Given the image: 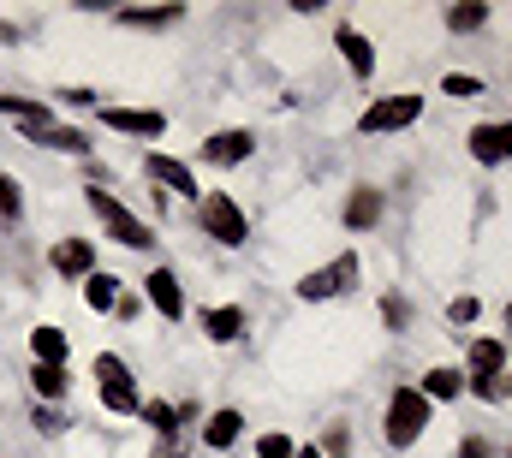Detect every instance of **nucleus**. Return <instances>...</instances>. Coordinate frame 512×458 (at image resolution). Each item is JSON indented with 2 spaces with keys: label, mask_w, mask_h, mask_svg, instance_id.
I'll use <instances>...</instances> for the list:
<instances>
[{
  "label": "nucleus",
  "mask_w": 512,
  "mask_h": 458,
  "mask_svg": "<svg viewBox=\"0 0 512 458\" xmlns=\"http://www.w3.org/2000/svg\"><path fill=\"white\" fill-rule=\"evenodd\" d=\"M114 292H120V280H108V274H90V280H84L90 310H114Z\"/></svg>",
  "instance_id": "5701e85b"
},
{
  "label": "nucleus",
  "mask_w": 512,
  "mask_h": 458,
  "mask_svg": "<svg viewBox=\"0 0 512 458\" xmlns=\"http://www.w3.org/2000/svg\"><path fill=\"white\" fill-rule=\"evenodd\" d=\"M203 334H209V340H239V334H245V310H233V304H227V310H203Z\"/></svg>",
  "instance_id": "ddd939ff"
},
{
  "label": "nucleus",
  "mask_w": 512,
  "mask_h": 458,
  "mask_svg": "<svg viewBox=\"0 0 512 458\" xmlns=\"http://www.w3.org/2000/svg\"><path fill=\"white\" fill-rule=\"evenodd\" d=\"M352 280H358V256H334L328 268H316V274L298 280V298H334V292H346Z\"/></svg>",
  "instance_id": "20e7f679"
},
{
  "label": "nucleus",
  "mask_w": 512,
  "mask_h": 458,
  "mask_svg": "<svg viewBox=\"0 0 512 458\" xmlns=\"http://www.w3.org/2000/svg\"><path fill=\"white\" fill-rule=\"evenodd\" d=\"M102 119H108L114 131H131V137H161V131H167V119L149 114V108H108Z\"/></svg>",
  "instance_id": "9d476101"
},
{
  "label": "nucleus",
  "mask_w": 512,
  "mask_h": 458,
  "mask_svg": "<svg viewBox=\"0 0 512 458\" xmlns=\"http://www.w3.org/2000/svg\"><path fill=\"white\" fill-rule=\"evenodd\" d=\"M90 209H96V221L114 232V238H120L126 250H149V244H155V238H149V227H143V221L131 215L120 197H108V191H96V185H90Z\"/></svg>",
  "instance_id": "f257e3e1"
},
{
  "label": "nucleus",
  "mask_w": 512,
  "mask_h": 458,
  "mask_svg": "<svg viewBox=\"0 0 512 458\" xmlns=\"http://www.w3.org/2000/svg\"><path fill=\"white\" fill-rule=\"evenodd\" d=\"M477 90H483V84H477V78H465V72H453V78H447V96H477Z\"/></svg>",
  "instance_id": "c756f323"
},
{
  "label": "nucleus",
  "mask_w": 512,
  "mask_h": 458,
  "mask_svg": "<svg viewBox=\"0 0 512 458\" xmlns=\"http://www.w3.org/2000/svg\"><path fill=\"white\" fill-rule=\"evenodd\" d=\"M471 393L477 399H501V375H471Z\"/></svg>",
  "instance_id": "c85d7f7f"
},
{
  "label": "nucleus",
  "mask_w": 512,
  "mask_h": 458,
  "mask_svg": "<svg viewBox=\"0 0 512 458\" xmlns=\"http://www.w3.org/2000/svg\"><path fill=\"white\" fill-rule=\"evenodd\" d=\"M483 18H489V6H477V0H471V6H453V12H447V30H477Z\"/></svg>",
  "instance_id": "393cba45"
},
{
  "label": "nucleus",
  "mask_w": 512,
  "mask_h": 458,
  "mask_svg": "<svg viewBox=\"0 0 512 458\" xmlns=\"http://www.w3.org/2000/svg\"><path fill=\"white\" fill-rule=\"evenodd\" d=\"M340 54H346V66H352L358 78H370V72H376V54H370V42H364V36H358L352 24L340 30Z\"/></svg>",
  "instance_id": "2eb2a0df"
},
{
  "label": "nucleus",
  "mask_w": 512,
  "mask_h": 458,
  "mask_svg": "<svg viewBox=\"0 0 512 458\" xmlns=\"http://www.w3.org/2000/svg\"><path fill=\"white\" fill-rule=\"evenodd\" d=\"M459 387H465L459 369H429V375H423V399H453Z\"/></svg>",
  "instance_id": "4be33fe9"
},
{
  "label": "nucleus",
  "mask_w": 512,
  "mask_h": 458,
  "mask_svg": "<svg viewBox=\"0 0 512 458\" xmlns=\"http://www.w3.org/2000/svg\"><path fill=\"white\" fill-rule=\"evenodd\" d=\"M239 429H245V417H239V411H215V417H209V429H203V441H209V447H233V441H239Z\"/></svg>",
  "instance_id": "a211bd4d"
},
{
  "label": "nucleus",
  "mask_w": 512,
  "mask_h": 458,
  "mask_svg": "<svg viewBox=\"0 0 512 458\" xmlns=\"http://www.w3.org/2000/svg\"><path fill=\"white\" fill-rule=\"evenodd\" d=\"M382 316H387V322H393V328H405V322H411V310H405L399 298H387V304H382Z\"/></svg>",
  "instance_id": "7c9ffc66"
},
{
  "label": "nucleus",
  "mask_w": 512,
  "mask_h": 458,
  "mask_svg": "<svg viewBox=\"0 0 512 458\" xmlns=\"http://www.w3.org/2000/svg\"><path fill=\"white\" fill-rule=\"evenodd\" d=\"M30 131V143H42V149H66V155H84L90 143H84V131H72V125H24Z\"/></svg>",
  "instance_id": "f8f14e48"
},
{
  "label": "nucleus",
  "mask_w": 512,
  "mask_h": 458,
  "mask_svg": "<svg viewBox=\"0 0 512 458\" xmlns=\"http://www.w3.org/2000/svg\"><path fill=\"white\" fill-rule=\"evenodd\" d=\"M30 345H36V363H66V351H72L60 328H36V334H30Z\"/></svg>",
  "instance_id": "aec40b11"
},
{
  "label": "nucleus",
  "mask_w": 512,
  "mask_h": 458,
  "mask_svg": "<svg viewBox=\"0 0 512 458\" xmlns=\"http://www.w3.org/2000/svg\"><path fill=\"white\" fill-rule=\"evenodd\" d=\"M376 221H382V191H352L346 227H376Z\"/></svg>",
  "instance_id": "dca6fc26"
},
{
  "label": "nucleus",
  "mask_w": 512,
  "mask_h": 458,
  "mask_svg": "<svg viewBox=\"0 0 512 458\" xmlns=\"http://www.w3.org/2000/svg\"><path fill=\"white\" fill-rule=\"evenodd\" d=\"M30 381H36V393H42V399H66V363H36V369H30Z\"/></svg>",
  "instance_id": "6ab92c4d"
},
{
  "label": "nucleus",
  "mask_w": 512,
  "mask_h": 458,
  "mask_svg": "<svg viewBox=\"0 0 512 458\" xmlns=\"http://www.w3.org/2000/svg\"><path fill=\"white\" fill-rule=\"evenodd\" d=\"M90 262H96V256H90V244H84V238L54 244V268H60V274H90Z\"/></svg>",
  "instance_id": "f3484780"
},
{
  "label": "nucleus",
  "mask_w": 512,
  "mask_h": 458,
  "mask_svg": "<svg viewBox=\"0 0 512 458\" xmlns=\"http://www.w3.org/2000/svg\"><path fill=\"white\" fill-rule=\"evenodd\" d=\"M507 328H512V304H507Z\"/></svg>",
  "instance_id": "f704fd0d"
},
{
  "label": "nucleus",
  "mask_w": 512,
  "mask_h": 458,
  "mask_svg": "<svg viewBox=\"0 0 512 458\" xmlns=\"http://www.w3.org/2000/svg\"><path fill=\"white\" fill-rule=\"evenodd\" d=\"M251 149H256V137H251V131H215V137L203 143V155H209L215 167H233V161H245Z\"/></svg>",
  "instance_id": "6e6552de"
},
{
  "label": "nucleus",
  "mask_w": 512,
  "mask_h": 458,
  "mask_svg": "<svg viewBox=\"0 0 512 458\" xmlns=\"http://www.w3.org/2000/svg\"><path fill=\"white\" fill-rule=\"evenodd\" d=\"M96 381H102V405L108 411H137V387H131L120 357H96Z\"/></svg>",
  "instance_id": "39448f33"
},
{
  "label": "nucleus",
  "mask_w": 512,
  "mask_h": 458,
  "mask_svg": "<svg viewBox=\"0 0 512 458\" xmlns=\"http://www.w3.org/2000/svg\"><path fill=\"white\" fill-rule=\"evenodd\" d=\"M0 221H18V179H0Z\"/></svg>",
  "instance_id": "bb28decb"
},
{
  "label": "nucleus",
  "mask_w": 512,
  "mask_h": 458,
  "mask_svg": "<svg viewBox=\"0 0 512 458\" xmlns=\"http://www.w3.org/2000/svg\"><path fill=\"white\" fill-rule=\"evenodd\" d=\"M149 173H155V185H167V191H179V197H191L197 191V179H191V167L185 161H173V155H149Z\"/></svg>",
  "instance_id": "9b49d317"
},
{
  "label": "nucleus",
  "mask_w": 512,
  "mask_h": 458,
  "mask_svg": "<svg viewBox=\"0 0 512 458\" xmlns=\"http://www.w3.org/2000/svg\"><path fill=\"white\" fill-rule=\"evenodd\" d=\"M185 12L179 6H126L120 12V24H131V30H161V24H179Z\"/></svg>",
  "instance_id": "4468645a"
},
{
  "label": "nucleus",
  "mask_w": 512,
  "mask_h": 458,
  "mask_svg": "<svg viewBox=\"0 0 512 458\" xmlns=\"http://www.w3.org/2000/svg\"><path fill=\"white\" fill-rule=\"evenodd\" d=\"M471 155H477V161H507L512 155V119L477 125V131H471Z\"/></svg>",
  "instance_id": "0eeeda50"
},
{
  "label": "nucleus",
  "mask_w": 512,
  "mask_h": 458,
  "mask_svg": "<svg viewBox=\"0 0 512 458\" xmlns=\"http://www.w3.org/2000/svg\"><path fill=\"white\" fill-rule=\"evenodd\" d=\"M0 114L24 119V125H48V108L42 102H18V96H0Z\"/></svg>",
  "instance_id": "b1692460"
},
{
  "label": "nucleus",
  "mask_w": 512,
  "mask_h": 458,
  "mask_svg": "<svg viewBox=\"0 0 512 458\" xmlns=\"http://www.w3.org/2000/svg\"><path fill=\"white\" fill-rule=\"evenodd\" d=\"M203 232H209V238H221L227 250H239V244L251 238V227H245V209H239L227 191H209V197H203Z\"/></svg>",
  "instance_id": "f03ea898"
},
{
  "label": "nucleus",
  "mask_w": 512,
  "mask_h": 458,
  "mask_svg": "<svg viewBox=\"0 0 512 458\" xmlns=\"http://www.w3.org/2000/svg\"><path fill=\"white\" fill-rule=\"evenodd\" d=\"M292 458H328V453H322V447H298Z\"/></svg>",
  "instance_id": "72a5a7b5"
},
{
  "label": "nucleus",
  "mask_w": 512,
  "mask_h": 458,
  "mask_svg": "<svg viewBox=\"0 0 512 458\" xmlns=\"http://www.w3.org/2000/svg\"><path fill=\"white\" fill-rule=\"evenodd\" d=\"M256 453H262V458H292L298 447H292L286 435H262V447H256Z\"/></svg>",
  "instance_id": "cd10ccee"
},
{
  "label": "nucleus",
  "mask_w": 512,
  "mask_h": 458,
  "mask_svg": "<svg viewBox=\"0 0 512 458\" xmlns=\"http://www.w3.org/2000/svg\"><path fill=\"white\" fill-rule=\"evenodd\" d=\"M501 363H507V345L501 340H477L471 345V369H477V375H501Z\"/></svg>",
  "instance_id": "412c9836"
},
{
  "label": "nucleus",
  "mask_w": 512,
  "mask_h": 458,
  "mask_svg": "<svg viewBox=\"0 0 512 458\" xmlns=\"http://www.w3.org/2000/svg\"><path fill=\"white\" fill-rule=\"evenodd\" d=\"M143 286H149V304H155V310H161L167 322H179V316H185V298H179V280H173L167 268H155V274H149Z\"/></svg>",
  "instance_id": "1a4fd4ad"
},
{
  "label": "nucleus",
  "mask_w": 512,
  "mask_h": 458,
  "mask_svg": "<svg viewBox=\"0 0 512 458\" xmlns=\"http://www.w3.org/2000/svg\"><path fill=\"white\" fill-rule=\"evenodd\" d=\"M137 411H143V417H149V423H155L161 435H167V429L179 423V411H173V405H161V399H155V405H137Z\"/></svg>",
  "instance_id": "a878e982"
},
{
  "label": "nucleus",
  "mask_w": 512,
  "mask_h": 458,
  "mask_svg": "<svg viewBox=\"0 0 512 458\" xmlns=\"http://www.w3.org/2000/svg\"><path fill=\"white\" fill-rule=\"evenodd\" d=\"M417 114H423V102H417V96H399V102H376V108L364 114V131H399V125H411Z\"/></svg>",
  "instance_id": "423d86ee"
},
{
  "label": "nucleus",
  "mask_w": 512,
  "mask_h": 458,
  "mask_svg": "<svg viewBox=\"0 0 512 458\" xmlns=\"http://www.w3.org/2000/svg\"><path fill=\"white\" fill-rule=\"evenodd\" d=\"M423 417H429V399H423L417 387H399L393 405H387V441H393V447H411V441L423 435Z\"/></svg>",
  "instance_id": "7ed1b4c3"
},
{
  "label": "nucleus",
  "mask_w": 512,
  "mask_h": 458,
  "mask_svg": "<svg viewBox=\"0 0 512 458\" xmlns=\"http://www.w3.org/2000/svg\"><path fill=\"white\" fill-rule=\"evenodd\" d=\"M453 322H477V298H459L453 304Z\"/></svg>",
  "instance_id": "2f4dec72"
},
{
  "label": "nucleus",
  "mask_w": 512,
  "mask_h": 458,
  "mask_svg": "<svg viewBox=\"0 0 512 458\" xmlns=\"http://www.w3.org/2000/svg\"><path fill=\"white\" fill-rule=\"evenodd\" d=\"M459 453H465V458H489V441H483V435H471V441H465Z\"/></svg>",
  "instance_id": "473e14b6"
}]
</instances>
